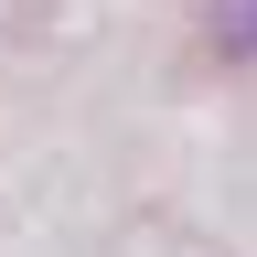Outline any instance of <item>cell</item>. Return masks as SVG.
<instances>
[{"instance_id":"6da1fadb","label":"cell","mask_w":257,"mask_h":257,"mask_svg":"<svg viewBox=\"0 0 257 257\" xmlns=\"http://www.w3.org/2000/svg\"><path fill=\"white\" fill-rule=\"evenodd\" d=\"M204 32H214V54L257 64V0H204Z\"/></svg>"}]
</instances>
